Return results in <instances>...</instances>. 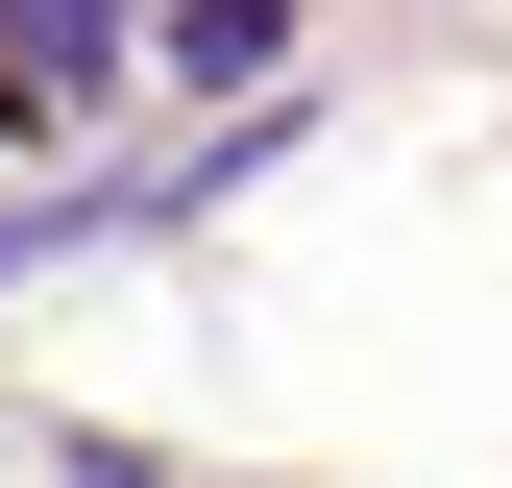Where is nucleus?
<instances>
[{
	"label": "nucleus",
	"instance_id": "1",
	"mask_svg": "<svg viewBox=\"0 0 512 488\" xmlns=\"http://www.w3.org/2000/svg\"><path fill=\"white\" fill-rule=\"evenodd\" d=\"M98 49H122V0H0V98H74Z\"/></svg>",
	"mask_w": 512,
	"mask_h": 488
},
{
	"label": "nucleus",
	"instance_id": "2",
	"mask_svg": "<svg viewBox=\"0 0 512 488\" xmlns=\"http://www.w3.org/2000/svg\"><path fill=\"white\" fill-rule=\"evenodd\" d=\"M171 49H196V74H269V49H293V0H196Z\"/></svg>",
	"mask_w": 512,
	"mask_h": 488
}]
</instances>
